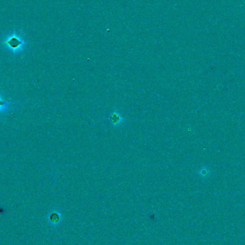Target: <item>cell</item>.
I'll return each mask as SVG.
<instances>
[{
	"instance_id": "obj_3",
	"label": "cell",
	"mask_w": 245,
	"mask_h": 245,
	"mask_svg": "<svg viewBox=\"0 0 245 245\" xmlns=\"http://www.w3.org/2000/svg\"><path fill=\"white\" fill-rule=\"evenodd\" d=\"M4 105V102H3L2 100H0V106H2V105Z\"/></svg>"
},
{
	"instance_id": "obj_1",
	"label": "cell",
	"mask_w": 245,
	"mask_h": 245,
	"mask_svg": "<svg viewBox=\"0 0 245 245\" xmlns=\"http://www.w3.org/2000/svg\"><path fill=\"white\" fill-rule=\"evenodd\" d=\"M110 120H111V123L116 125L121 122L122 118H121V116L118 113H112L110 116Z\"/></svg>"
},
{
	"instance_id": "obj_2",
	"label": "cell",
	"mask_w": 245,
	"mask_h": 245,
	"mask_svg": "<svg viewBox=\"0 0 245 245\" xmlns=\"http://www.w3.org/2000/svg\"><path fill=\"white\" fill-rule=\"evenodd\" d=\"M207 174H208V171L206 170H205V169H204V170H202L201 171V175H203V176H206Z\"/></svg>"
}]
</instances>
